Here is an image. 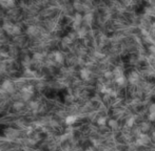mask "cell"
Instances as JSON below:
<instances>
[{"mask_svg":"<svg viewBox=\"0 0 155 151\" xmlns=\"http://www.w3.org/2000/svg\"><path fill=\"white\" fill-rule=\"evenodd\" d=\"M3 89L7 91H13L14 84H12V82H10V81H5V82L3 83Z\"/></svg>","mask_w":155,"mask_h":151,"instance_id":"2","label":"cell"},{"mask_svg":"<svg viewBox=\"0 0 155 151\" xmlns=\"http://www.w3.org/2000/svg\"><path fill=\"white\" fill-rule=\"evenodd\" d=\"M77 121L76 116H69L65 118V124L67 125H73Z\"/></svg>","mask_w":155,"mask_h":151,"instance_id":"1","label":"cell"},{"mask_svg":"<svg viewBox=\"0 0 155 151\" xmlns=\"http://www.w3.org/2000/svg\"><path fill=\"white\" fill-rule=\"evenodd\" d=\"M55 60L57 61V62L61 63L63 61V56L61 55V53H59V51H57V53H55Z\"/></svg>","mask_w":155,"mask_h":151,"instance_id":"4","label":"cell"},{"mask_svg":"<svg viewBox=\"0 0 155 151\" xmlns=\"http://www.w3.org/2000/svg\"><path fill=\"white\" fill-rule=\"evenodd\" d=\"M80 75H81V78L82 79H88L89 76H90V71H89L87 68H85L80 71Z\"/></svg>","mask_w":155,"mask_h":151,"instance_id":"3","label":"cell"}]
</instances>
